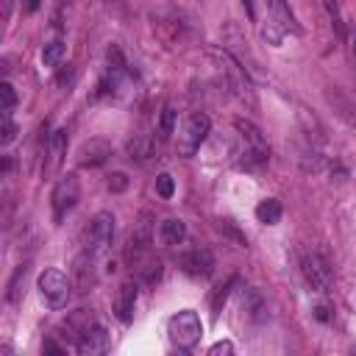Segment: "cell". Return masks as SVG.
Here are the masks:
<instances>
[{
  "label": "cell",
  "mask_w": 356,
  "mask_h": 356,
  "mask_svg": "<svg viewBox=\"0 0 356 356\" xmlns=\"http://www.w3.org/2000/svg\"><path fill=\"white\" fill-rule=\"evenodd\" d=\"M234 159L242 170H261L270 161V145L250 120H234Z\"/></svg>",
  "instance_id": "1"
},
{
  "label": "cell",
  "mask_w": 356,
  "mask_h": 356,
  "mask_svg": "<svg viewBox=\"0 0 356 356\" xmlns=\"http://www.w3.org/2000/svg\"><path fill=\"white\" fill-rule=\"evenodd\" d=\"M206 58L211 61V70H214V75H217V83L228 92V95H234L236 100H248V103H253V92H250V81H248V72H245V67L231 56V50H222V47H211V50H206Z\"/></svg>",
  "instance_id": "2"
},
{
  "label": "cell",
  "mask_w": 356,
  "mask_h": 356,
  "mask_svg": "<svg viewBox=\"0 0 356 356\" xmlns=\"http://www.w3.org/2000/svg\"><path fill=\"white\" fill-rule=\"evenodd\" d=\"M167 334H170V342H172L178 350H192V348L200 342V337H203V323H200L197 312L184 309V312H178V314L170 317Z\"/></svg>",
  "instance_id": "3"
},
{
  "label": "cell",
  "mask_w": 356,
  "mask_h": 356,
  "mask_svg": "<svg viewBox=\"0 0 356 356\" xmlns=\"http://www.w3.org/2000/svg\"><path fill=\"white\" fill-rule=\"evenodd\" d=\"M39 292H42V298H44V303L50 306V309H64L67 303H70V298H72V278H67L58 267H47V270H42V275H39Z\"/></svg>",
  "instance_id": "4"
},
{
  "label": "cell",
  "mask_w": 356,
  "mask_h": 356,
  "mask_svg": "<svg viewBox=\"0 0 356 356\" xmlns=\"http://www.w3.org/2000/svg\"><path fill=\"white\" fill-rule=\"evenodd\" d=\"M209 131H211V120H209V114H203V111H192V114L186 117L181 134H178V153H181V156H195V153L200 150V145L206 142Z\"/></svg>",
  "instance_id": "5"
},
{
  "label": "cell",
  "mask_w": 356,
  "mask_h": 356,
  "mask_svg": "<svg viewBox=\"0 0 356 356\" xmlns=\"http://www.w3.org/2000/svg\"><path fill=\"white\" fill-rule=\"evenodd\" d=\"M78 197H81V184H78V175L75 172H67L56 181L53 192H50V206H53V220L61 222L75 206H78Z\"/></svg>",
  "instance_id": "6"
},
{
  "label": "cell",
  "mask_w": 356,
  "mask_h": 356,
  "mask_svg": "<svg viewBox=\"0 0 356 356\" xmlns=\"http://www.w3.org/2000/svg\"><path fill=\"white\" fill-rule=\"evenodd\" d=\"M111 242H114V214L111 211H97L89 220V228H86V236H83V250L100 256L111 248Z\"/></svg>",
  "instance_id": "7"
},
{
  "label": "cell",
  "mask_w": 356,
  "mask_h": 356,
  "mask_svg": "<svg viewBox=\"0 0 356 356\" xmlns=\"http://www.w3.org/2000/svg\"><path fill=\"white\" fill-rule=\"evenodd\" d=\"M300 275H303V281H306V286L312 292H328V286L334 281V273H331L328 261L320 253H303V259H300Z\"/></svg>",
  "instance_id": "8"
},
{
  "label": "cell",
  "mask_w": 356,
  "mask_h": 356,
  "mask_svg": "<svg viewBox=\"0 0 356 356\" xmlns=\"http://www.w3.org/2000/svg\"><path fill=\"white\" fill-rule=\"evenodd\" d=\"M153 217L147 214V211H142L139 214V220L134 222V228H131V236H128V256L134 259V261H139L147 250H150V242H153V222H150Z\"/></svg>",
  "instance_id": "9"
},
{
  "label": "cell",
  "mask_w": 356,
  "mask_h": 356,
  "mask_svg": "<svg viewBox=\"0 0 356 356\" xmlns=\"http://www.w3.org/2000/svg\"><path fill=\"white\" fill-rule=\"evenodd\" d=\"M178 264H181V270L186 275H195V278H209L214 273V256H211L209 248H192V250H186L178 259Z\"/></svg>",
  "instance_id": "10"
},
{
  "label": "cell",
  "mask_w": 356,
  "mask_h": 356,
  "mask_svg": "<svg viewBox=\"0 0 356 356\" xmlns=\"http://www.w3.org/2000/svg\"><path fill=\"white\" fill-rule=\"evenodd\" d=\"M136 298H139V286L136 281H122L114 298V314L122 325L134 323V312H136Z\"/></svg>",
  "instance_id": "11"
},
{
  "label": "cell",
  "mask_w": 356,
  "mask_h": 356,
  "mask_svg": "<svg viewBox=\"0 0 356 356\" xmlns=\"http://www.w3.org/2000/svg\"><path fill=\"white\" fill-rule=\"evenodd\" d=\"M75 350L83 356H95V353H106L108 350V331L100 323H92L78 339H75Z\"/></svg>",
  "instance_id": "12"
},
{
  "label": "cell",
  "mask_w": 356,
  "mask_h": 356,
  "mask_svg": "<svg viewBox=\"0 0 356 356\" xmlns=\"http://www.w3.org/2000/svg\"><path fill=\"white\" fill-rule=\"evenodd\" d=\"M95 253H89V250H83L75 261H72V284L78 286V292H86V289H92L95 286V281H97V275H95Z\"/></svg>",
  "instance_id": "13"
},
{
  "label": "cell",
  "mask_w": 356,
  "mask_h": 356,
  "mask_svg": "<svg viewBox=\"0 0 356 356\" xmlns=\"http://www.w3.org/2000/svg\"><path fill=\"white\" fill-rule=\"evenodd\" d=\"M264 6H267V14H270V22H275L284 33H295V36L300 33V25H298L286 0H264Z\"/></svg>",
  "instance_id": "14"
},
{
  "label": "cell",
  "mask_w": 356,
  "mask_h": 356,
  "mask_svg": "<svg viewBox=\"0 0 356 356\" xmlns=\"http://www.w3.org/2000/svg\"><path fill=\"white\" fill-rule=\"evenodd\" d=\"M111 156V145L106 139H89L78 150V164L81 167H100Z\"/></svg>",
  "instance_id": "15"
},
{
  "label": "cell",
  "mask_w": 356,
  "mask_h": 356,
  "mask_svg": "<svg viewBox=\"0 0 356 356\" xmlns=\"http://www.w3.org/2000/svg\"><path fill=\"white\" fill-rule=\"evenodd\" d=\"M67 156V128H58L50 134L47 139V161H44V172H56L61 167Z\"/></svg>",
  "instance_id": "16"
},
{
  "label": "cell",
  "mask_w": 356,
  "mask_h": 356,
  "mask_svg": "<svg viewBox=\"0 0 356 356\" xmlns=\"http://www.w3.org/2000/svg\"><path fill=\"white\" fill-rule=\"evenodd\" d=\"M242 309L248 312V317H250L253 323L267 320V300H264L253 286H245V289H242Z\"/></svg>",
  "instance_id": "17"
},
{
  "label": "cell",
  "mask_w": 356,
  "mask_h": 356,
  "mask_svg": "<svg viewBox=\"0 0 356 356\" xmlns=\"http://www.w3.org/2000/svg\"><path fill=\"white\" fill-rule=\"evenodd\" d=\"M159 239H161L167 248L181 245V242L186 239V225H184V220H178V217H167V220L159 225Z\"/></svg>",
  "instance_id": "18"
},
{
  "label": "cell",
  "mask_w": 356,
  "mask_h": 356,
  "mask_svg": "<svg viewBox=\"0 0 356 356\" xmlns=\"http://www.w3.org/2000/svg\"><path fill=\"white\" fill-rule=\"evenodd\" d=\"M92 323H97V320H95V314H92V312H86V309H78V312H72V314L64 320V325H61V328L67 331L64 337H70V339H72V345H75V339H78V337H81Z\"/></svg>",
  "instance_id": "19"
},
{
  "label": "cell",
  "mask_w": 356,
  "mask_h": 356,
  "mask_svg": "<svg viewBox=\"0 0 356 356\" xmlns=\"http://www.w3.org/2000/svg\"><path fill=\"white\" fill-rule=\"evenodd\" d=\"M128 153H131L134 161L145 164V161L153 156V142H150L145 134H134V136L128 139Z\"/></svg>",
  "instance_id": "20"
},
{
  "label": "cell",
  "mask_w": 356,
  "mask_h": 356,
  "mask_svg": "<svg viewBox=\"0 0 356 356\" xmlns=\"http://www.w3.org/2000/svg\"><path fill=\"white\" fill-rule=\"evenodd\" d=\"M281 214H284V209H281V200H275V197H267L256 206V220L264 225H275L281 220Z\"/></svg>",
  "instance_id": "21"
},
{
  "label": "cell",
  "mask_w": 356,
  "mask_h": 356,
  "mask_svg": "<svg viewBox=\"0 0 356 356\" xmlns=\"http://www.w3.org/2000/svg\"><path fill=\"white\" fill-rule=\"evenodd\" d=\"M175 120H178V111L172 103H167L159 114V139H170L175 134Z\"/></svg>",
  "instance_id": "22"
},
{
  "label": "cell",
  "mask_w": 356,
  "mask_h": 356,
  "mask_svg": "<svg viewBox=\"0 0 356 356\" xmlns=\"http://www.w3.org/2000/svg\"><path fill=\"white\" fill-rule=\"evenodd\" d=\"M61 58H64V44H61V42H47V44L42 47V61H44V67H58Z\"/></svg>",
  "instance_id": "23"
},
{
  "label": "cell",
  "mask_w": 356,
  "mask_h": 356,
  "mask_svg": "<svg viewBox=\"0 0 356 356\" xmlns=\"http://www.w3.org/2000/svg\"><path fill=\"white\" fill-rule=\"evenodd\" d=\"M14 106H17L14 86H11L8 81H3V83H0V111H3V114H11V111H14Z\"/></svg>",
  "instance_id": "24"
},
{
  "label": "cell",
  "mask_w": 356,
  "mask_h": 356,
  "mask_svg": "<svg viewBox=\"0 0 356 356\" xmlns=\"http://www.w3.org/2000/svg\"><path fill=\"white\" fill-rule=\"evenodd\" d=\"M156 192H159V197H164V200H170V197H172V192H175V181H172V175H170V172L156 175Z\"/></svg>",
  "instance_id": "25"
},
{
  "label": "cell",
  "mask_w": 356,
  "mask_h": 356,
  "mask_svg": "<svg viewBox=\"0 0 356 356\" xmlns=\"http://www.w3.org/2000/svg\"><path fill=\"white\" fill-rule=\"evenodd\" d=\"M0 145L6 147V145H11L14 142V136H17V125L11 122V114H3V128H0Z\"/></svg>",
  "instance_id": "26"
},
{
  "label": "cell",
  "mask_w": 356,
  "mask_h": 356,
  "mask_svg": "<svg viewBox=\"0 0 356 356\" xmlns=\"http://www.w3.org/2000/svg\"><path fill=\"white\" fill-rule=\"evenodd\" d=\"M125 186H128V175L125 172H111L108 175V189L111 192H122Z\"/></svg>",
  "instance_id": "27"
},
{
  "label": "cell",
  "mask_w": 356,
  "mask_h": 356,
  "mask_svg": "<svg viewBox=\"0 0 356 356\" xmlns=\"http://www.w3.org/2000/svg\"><path fill=\"white\" fill-rule=\"evenodd\" d=\"M325 8H328V14H331V19H334V25H337V36H342V22H339L337 3H334V0H325Z\"/></svg>",
  "instance_id": "28"
},
{
  "label": "cell",
  "mask_w": 356,
  "mask_h": 356,
  "mask_svg": "<svg viewBox=\"0 0 356 356\" xmlns=\"http://www.w3.org/2000/svg\"><path fill=\"white\" fill-rule=\"evenodd\" d=\"M209 353H214V356H217V353H234V345H231V342H217V345L209 348Z\"/></svg>",
  "instance_id": "29"
},
{
  "label": "cell",
  "mask_w": 356,
  "mask_h": 356,
  "mask_svg": "<svg viewBox=\"0 0 356 356\" xmlns=\"http://www.w3.org/2000/svg\"><path fill=\"white\" fill-rule=\"evenodd\" d=\"M314 317H317V320H323V323H328V320H331L328 306H317V309H314Z\"/></svg>",
  "instance_id": "30"
},
{
  "label": "cell",
  "mask_w": 356,
  "mask_h": 356,
  "mask_svg": "<svg viewBox=\"0 0 356 356\" xmlns=\"http://www.w3.org/2000/svg\"><path fill=\"white\" fill-rule=\"evenodd\" d=\"M242 6H245V11H248V17L256 19V0H242Z\"/></svg>",
  "instance_id": "31"
}]
</instances>
